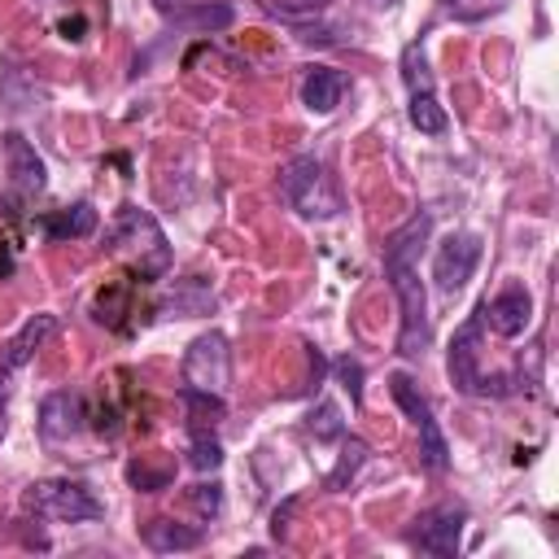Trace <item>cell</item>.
<instances>
[{
  "mask_svg": "<svg viewBox=\"0 0 559 559\" xmlns=\"http://www.w3.org/2000/svg\"><path fill=\"white\" fill-rule=\"evenodd\" d=\"M432 231V214H411L389 240H384V280L397 297V314H402V328H397V354L402 358H424L428 341H432V328H428V297H424V280L415 271V253L424 249Z\"/></svg>",
  "mask_w": 559,
  "mask_h": 559,
  "instance_id": "1",
  "label": "cell"
},
{
  "mask_svg": "<svg viewBox=\"0 0 559 559\" xmlns=\"http://www.w3.org/2000/svg\"><path fill=\"white\" fill-rule=\"evenodd\" d=\"M280 197L301 214V218H332L341 214V188L328 175L319 157H293L280 170Z\"/></svg>",
  "mask_w": 559,
  "mask_h": 559,
  "instance_id": "2",
  "label": "cell"
},
{
  "mask_svg": "<svg viewBox=\"0 0 559 559\" xmlns=\"http://www.w3.org/2000/svg\"><path fill=\"white\" fill-rule=\"evenodd\" d=\"M22 507L35 520H52V524H87V520L105 515L100 498L83 480H35V485H26Z\"/></svg>",
  "mask_w": 559,
  "mask_h": 559,
  "instance_id": "3",
  "label": "cell"
},
{
  "mask_svg": "<svg viewBox=\"0 0 559 559\" xmlns=\"http://www.w3.org/2000/svg\"><path fill=\"white\" fill-rule=\"evenodd\" d=\"M109 236H114L118 249H127V253L135 258L140 280H157V275H166V266H170V249H166V236H162V227H157L153 214H144V210H135V205H122L118 218H114V231H109Z\"/></svg>",
  "mask_w": 559,
  "mask_h": 559,
  "instance_id": "4",
  "label": "cell"
},
{
  "mask_svg": "<svg viewBox=\"0 0 559 559\" xmlns=\"http://www.w3.org/2000/svg\"><path fill=\"white\" fill-rule=\"evenodd\" d=\"M389 393H393V402L406 411V419L419 428V454H424V467L428 472H445V437H441V428H437V419H432V406H428V397L419 393V384L406 376V371H393L389 376Z\"/></svg>",
  "mask_w": 559,
  "mask_h": 559,
  "instance_id": "5",
  "label": "cell"
},
{
  "mask_svg": "<svg viewBox=\"0 0 559 559\" xmlns=\"http://www.w3.org/2000/svg\"><path fill=\"white\" fill-rule=\"evenodd\" d=\"M445 367H450L454 389L467 397H489V393H502V384H507L502 376H485V367H480V319H467L454 332Z\"/></svg>",
  "mask_w": 559,
  "mask_h": 559,
  "instance_id": "6",
  "label": "cell"
},
{
  "mask_svg": "<svg viewBox=\"0 0 559 559\" xmlns=\"http://www.w3.org/2000/svg\"><path fill=\"white\" fill-rule=\"evenodd\" d=\"M231 380V349L223 332H205L188 345L183 354V389H205V393H223Z\"/></svg>",
  "mask_w": 559,
  "mask_h": 559,
  "instance_id": "7",
  "label": "cell"
},
{
  "mask_svg": "<svg viewBox=\"0 0 559 559\" xmlns=\"http://www.w3.org/2000/svg\"><path fill=\"white\" fill-rule=\"evenodd\" d=\"M463 524H467V511L454 507V502H441V507H428L415 528L406 533V542L424 555H437V559H454L459 546H463Z\"/></svg>",
  "mask_w": 559,
  "mask_h": 559,
  "instance_id": "8",
  "label": "cell"
},
{
  "mask_svg": "<svg viewBox=\"0 0 559 559\" xmlns=\"http://www.w3.org/2000/svg\"><path fill=\"white\" fill-rule=\"evenodd\" d=\"M476 262H480V236L476 231H450L437 245V253H432V280H437V288L445 297L463 293V284L472 280Z\"/></svg>",
  "mask_w": 559,
  "mask_h": 559,
  "instance_id": "9",
  "label": "cell"
},
{
  "mask_svg": "<svg viewBox=\"0 0 559 559\" xmlns=\"http://www.w3.org/2000/svg\"><path fill=\"white\" fill-rule=\"evenodd\" d=\"M57 332V314H35V319H26L22 328H17V336L4 345V354H0V437H4V415H9V380L26 367V358L48 341Z\"/></svg>",
  "mask_w": 559,
  "mask_h": 559,
  "instance_id": "10",
  "label": "cell"
},
{
  "mask_svg": "<svg viewBox=\"0 0 559 559\" xmlns=\"http://www.w3.org/2000/svg\"><path fill=\"white\" fill-rule=\"evenodd\" d=\"M87 428V402L74 389H57L39 402V432L44 441H70Z\"/></svg>",
  "mask_w": 559,
  "mask_h": 559,
  "instance_id": "11",
  "label": "cell"
},
{
  "mask_svg": "<svg viewBox=\"0 0 559 559\" xmlns=\"http://www.w3.org/2000/svg\"><path fill=\"white\" fill-rule=\"evenodd\" d=\"M480 314H485V323L498 332V336H520L524 328H528V319H533V297H528V288L524 284H507L502 293H493L485 306H480Z\"/></svg>",
  "mask_w": 559,
  "mask_h": 559,
  "instance_id": "12",
  "label": "cell"
},
{
  "mask_svg": "<svg viewBox=\"0 0 559 559\" xmlns=\"http://www.w3.org/2000/svg\"><path fill=\"white\" fill-rule=\"evenodd\" d=\"M4 166H9V179L22 197H35L44 183H48V170H44V157L35 153V144L22 135V131H9L4 135Z\"/></svg>",
  "mask_w": 559,
  "mask_h": 559,
  "instance_id": "13",
  "label": "cell"
},
{
  "mask_svg": "<svg viewBox=\"0 0 559 559\" xmlns=\"http://www.w3.org/2000/svg\"><path fill=\"white\" fill-rule=\"evenodd\" d=\"M44 83L22 66V61H4L0 66V105L22 114V109H39L44 105Z\"/></svg>",
  "mask_w": 559,
  "mask_h": 559,
  "instance_id": "14",
  "label": "cell"
},
{
  "mask_svg": "<svg viewBox=\"0 0 559 559\" xmlns=\"http://www.w3.org/2000/svg\"><path fill=\"white\" fill-rule=\"evenodd\" d=\"M345 96V74L332 70V66H310L306 79H301V105L310 114H332Z\"/></svg>",
  "mask_w": 559,
  "mask_h": 559,
  "instance_id": "15",
  "label": "cell"
},
{
  "mask_svg": "<svg viewBox=\"0 0 559 559\" xmlns=\"http://www.w3.org/2000/svg\"><path fill=\"white\" fill-rule=\"evenodd\" d=\"M144 546L157 550V555H170V550H197V546H201V528L179 524V520H148V524H144Z\"/></svg>",
  "mask_w": 559,
  "mask_h": 559,
  "instance_id": "16",
  "label": "cell"
},
{
  "mask_svg": "<svg viewBox=\"0 0 559 559\" xmlns=\"http://www.w3.org/2000/svg\"><path fill=\"white\" fill-rule=\"evenodd\" d=\"M44 231H48L52 240H83V236L96 231V210H92L87 201H79V205H70V210H52V214L44 218Z\"/></svg>",
  "mask_w": 559,
  "mask_h": 559,
  "instance_id": "17",
  "label": "cell"
},
{
  "mask_svg": "<svg viewBox=\"0 0 559 559\" xmlns=\"http://www.w3.org/2000/svg\"><path fill=\"white\" fill-rule=\"evenodd\" d=\"M214 306V293H210V284L205 280H179L175 284V293L166 297V306L162 310H170V314H179V319H192V314H205Z\"/></svg>",
  "mask_w": 559,
  "mask_h": 559,
  "instance_id": "18",
  "label": "cell"
},
{
  "mask_svg": "<svg viewBox=\"0 0 559 559\" xmlns=\"http://www.w3.org/2000/svg\"><path fill=\"white\" fill-rule=\"evenodd\" d=\"M231 17H236V9L227 4V0H205V4H188V13L175 22V26H183V31H223V26H231Z\"/></svg>",
  "mask_w": 559,
  "mask_h": 559,
  "instance_id": "19",
  "label": "cell"
},
{
  "mask_svg": "<svg viewBox=\"0 0 559 559\" xmlns=\"http://www.w3.org/2000/svg\"><path fill=\"white\" fill-rule=\"evenodd\" d=\"M183 406H188V424H192V432H214V428L223 424V402H218V393L183 389Z\"/></svg>",
  "mask_w": 559,
  "mask_h": 559,
  "instance_id": "20",
  "label": "cell"
},
{
  "mask_svg": "<svg viewBox=\"0 0 559 559\" xmlns=\"http://www.w3.org/2000/svg\"><path fill=\"white\" fill-rule=\"evenodd\" d=\"M411 122H415L424 135H441V131L450 127V118H445V109H441V100H437L432 87L411 92Z\"/></svg>",
  "mask_w": 559,
  "mask_h": 559,
  "instance_id": "21",
  "label": "cell"
},
{
  "mask_svg": "<svg viewBox=\"0 0 559 559\" xmlns=\"http://www.w3.org/2000/svg\"><path fill=\"white\" fill-rule=\"evenodd\" d=\"M258 9L275 22H288V26H301L310 17H319L323 9H332V0H258Z\"/></svg>",
  "mask_w": 559,
  "mask_h": 559,
  "instance_id": "22",
  "label": "cell"
},
{
  "mask_svg": "<svg viewBox=\"0 0 559 559\" xmlns=\"http://www.w3.org/2000/svg\"><path fill=\"white\" fill-rule=\"evenodd\" d=\"M306 428L314 432V441H341L345 437V419H341V406L336 402H319L306 419Z\"/></svg>",
  "mask_w": 559,
  "mask_h": 559,
  "instance_id": "23",
  "label": "cell"
},
{
  "mask_svg": "<svg viewBox=\"0 0 559 559\" xmlns=\"http://www.w3.org/2000/svg\"><path fill=\"white\" fill-rule=\"evenodd\" d=\"M402 79H406V87H411V92H424V87H432V74H428V57H424V48H419V44H406V52H402Z\"/></svg>",
  "mask_w": 559,
  "mask_h": 559,
  "instance_id": "24",
  "label": "cell"
},
{
  "mask_svg": "<svg viewBox=\"0 0 559 559\" xmlns=\"http://www.w3.org/2000/svg\"><path fill=\"white\" fill-rule=\"evenodd\" d=\"M341 441H345V437H341ZM362 459H367V445H362L358 437H349V441H345V450H341V463H336V472L328 476V489H341V485H345V480H349V476L362 467Z\"/></svg>",
  "mask_w": 559,
  "mask_h": 559,
  "instance_id": "25",
  "label": "cell"
},
{
  "mask_svg": "<svg viewBox=\"0 0 559 559\" xmlns=\"http://www.w3.org/2000/svg\"><path fill=\"white\" fill-rule=\"evenodd\" d=\"M192 467L197 472H210V467H218L223 463V445H218V437H210V432H192Z\"/></svg>",
  "mask_w": 559,
  "mask_h": 559,
  "instance_id": "26",
  "label": "cell"
},
{
  "mask_svg": "<svg viewBox=\"0 0 559 559\" xmlns=\"http://www.w3.org/2000/svg\"><path fill=\"white\" fill-rule=\"evenodd\" d=\"M507 0H441V9L450 13V17H459V22H476V17H489V13H498Z\"/></svg>",
  "mask_w": 559,
  "mask_h": 559,
  "instance_id": "27",
  "label": "cell"
},
{
  "mask_svg": "<svg viewBox=\"0 0 559 559\" xmlns=\"http://www.w3.org/2000/svg\"><path fill=\"white\" fill-rule=\"evenodd\" d=\"M188 507L201 515V520H214L223 511V489L218 485H192L188 489Z\"/></svg>",
  "mask_w": 559,
  "mask_h": 559,
  "instance_id": "28",
  "label": "cell"
},
{
  "mask_svg": "<svg viewBox=\"0 0 559 559\" xmlns=\"http://www.w3.org/2000/svg\"><path fill=\"white\" fill-rule=\"evenodd\" d=\"M127 480H131L135 489L153 493V489H166V485H170V467H148V463H131V467H127Z\"/></svg>",
  "mask_w": 559,
  "mask_h": 559,
  "instance_id": "29",
  "label": "cell"
},
{
  "mask_svg": "<svg viewBox=\"0 0 559 559\" xmlns=\"http://www.w3.org/2000/svg\"><path fill=\"white\" fill-rule=\"evenodd\" d=\"M188 4H192V0H153V9H157L162 17H170V22H179V17L188 13Z\"/></svg>",
  "mask_w": 559,
  "mask_h": 559,
  "instance_id": "30",
  "label": "cell"
},
{
  "mask_svg": "<svg viewBox=\"0 0 559 559\" xmlns=\"http://www.w3.org/2000/svg\"><path fill=\"white\" fill-rule=\"evenodd\" d=\"M341 376H345V389H349V397L358 402V397H362V384H358V376H362V371H358V362H341Z\"/></svg>",
  "mask_w": 559,
  "mask_h": 559,
  "instance_id": "31",
  "label": "cell"
},
{
  "mask_svg": "<svg viewBox=\"0 0 559 559\" xmlns=\"http://www.w3.org/2000/svg\"><path fill=\"white\" fill-rule=\"evenodd\" d=\"M371 4H376V9H393L397 0H371Z\"/></svg>",
  "mask_w": 559,
  "mask_h": 559,
  "instance_id": "32",
  "label": "cell"
}]
</instances>
